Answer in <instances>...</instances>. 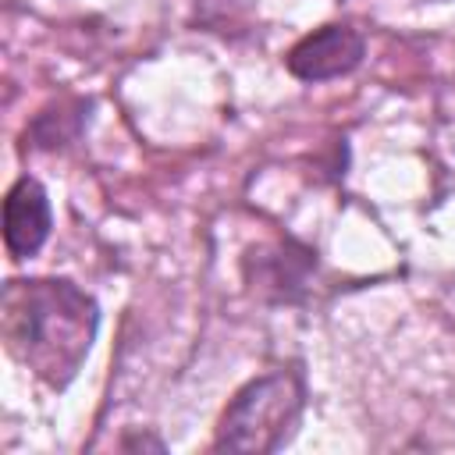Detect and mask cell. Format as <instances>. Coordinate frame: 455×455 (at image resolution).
Returning <instances> with one entry per match:
<instances>
[{
    "label": "cell",
    "instance_id": "6da1fadb",
    "mask_svg": "<svg viewBox=\"0 0 455 455\" xmlns=\"http://www.w3.org/2000/svg\"><path fill=\"white\" fill-rule=\"evenodd\" d=\"M100 309L71 281H11L0 299V327L7 352L43 384L68 387L82 370Z\"/></svg>",
    "mask_w": 455,
    "mask_h": 455
},
{
    "label": "cell",
    "instance_id": "7a4b0ae2",
    "mask_svg": "<svg viewBox=\"0 0 455 455\" xmlns=\"http://www.w3.org/2000/svg\"><path fill=\"white\" fill-rule=\"evenodd\" d=\"M306 405V387L295 370H274L249 380L224 409L213 448L217 451H277Z\"/></svg>",
    "mask_w": 455,
    "mask_h": 455
},
{
    "label": "cell",
    "instance_id": "3957f363",
    "mask_svg": "<svg viewBox=\"0 0 455 455\" xmlns=\"http://www.w3.org/2000/svg\"><path fill=\"white\" fill-rule=\"evenodd\" d=\"M363 53L366 43L352 25H323L288 50V71L302 82H327L348 75L363 60Z\"/></svg>",
    "mask_w": 455,
    "mask_h": 455
},
{
    "label": "cell",
    "instance_id": "277c9868",
    "mask_svg": "<svg viewBox=\"0 0 455 455\" xmlns=\"http://www.w3.org/2000/svg\"><path fill=\"white\" fill-rule=\"evenodd\" d=\"M50 235V199L36 178H18L4 199V245L14 259L43 249Z\"/></svg>",
    "mask_w": 455,
    "mask_h": 455
},
{
    "label": "cell",
    "instance_id": "5b68a950",
    "mask_svg": "<svg viewBox=\"0 0 455 455\" xmlns=\"http://www.w3.org/2000/svg\"><path fill=\"white\" fill-rule=\"evenodd\" d=\"M249 263H256L252 281L259 291H274L277 299H291L302 288L306 274L313 270V252L295 249V245H277L270 252H252Z\"/></svg>",
    "mask_w": 455,
    "mask_h": 455
}]
</instances>
